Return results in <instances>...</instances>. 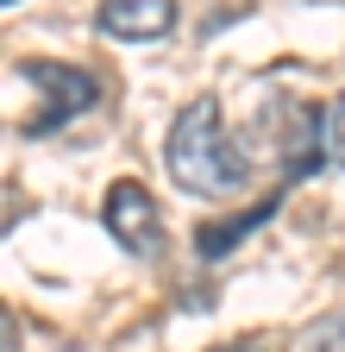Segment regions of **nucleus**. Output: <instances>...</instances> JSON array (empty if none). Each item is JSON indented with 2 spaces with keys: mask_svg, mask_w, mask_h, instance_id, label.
Segmentation results:
<instances>
[{
  "mask_svg": "<svg viewBox=\"0 0 345 352\" xmlns=\"http://www.w3.org/2000/svg\"><path fill=\"white\" fill-rule=\"evenodd\" d=\"M101 220H107V233L132 252V258H157V245H163V214H157V201H151L145 183H132V176L113 183Z\"/></svg>",
  "mask_w": 345,
  "mask_h": 352,
  "instance_id": "nucleus-3",
  "label": "nucleus"
},
{
  "mask_svg": "<svg viewBox=\"0 0 345 352\" xmlns=\"http://www.w3.org/2000/svg\"><path fill=\"white\" fill-rule=\"evenodd\" d=\"M95 25L107 38H126V44H145V38H163L176 25V0H101Z\"/></svg>",
  "mask_w": 345,
  "mask_h": 352,
  "instance_id": "nucleus-4",
  "label": "nucleus"
},
{
  "mask_svg": "<svg viewBox=\"0 0 345 352\" xmlns=\"http://www.w3.org/2000/svg\"><path fill=\"white\" fill-rule=\"evenodd\" d=\"M276 208H283V195L257 201V208H251V214H239V220H207V227L195 233V252H201V258H220V252H233V245H239L251 227H264V220H270Z\"/></svg>",
  "mask_w": 345,
  "mask_h": 352,
  "instance_id": "nucleus-5",
  "label": "nucleus"
},
{
  "mask_svg": "<svg viewBox=\"0 0 345 352\" xmlns=\"http://www.w3.org/2000/svg\"><path fill=\"white\" fill-rule=\"evenodd\" d=\"M220 352H257V340H239V346H220Z\"/></svg>",
  "mask_w": 345,
  "mask_h": 352,
  "instance_id": "nucleus-8",
  "label": "nucleus"
},
{
  "mask_svg": "<svg viewBox=\"0 0 345 352\" xmlns=\"http://www.w3.org/2000/svg\"><path fill=\"white\" fill-rule=\"evenodd\" d=\"M320 151H326V157L345 170V95H339V101L320 113Z\"/></svg>",
  "mask_w": 345,
  "mask_h": 352,
  "instance_id": "nucleus-6",
  "label": "nucleus"
},
{
  "mask_svg": "<svg viewBox=\"0 0 345 352\" xmlns=\"http://www.w3.org/2000/svg\"><path fill=\"white\" fill-rule=\"evenodd\" d=\"M301 352H345V315H326L308 340H301Z\"/></svg>",
  "mask_w": 345,
  "mask_h": 352,
  "instance_id": "nucleus-7",
  "label": "nucleus"
},
{
  "mask_svg": "<svg viewBox=\"0 0 345 352\" xmlns=\"http://www.w3.org/2000/svg\"><path fill=\"white\" fill-rule=\"evenodd\" d=\"M163 164L176 176V189L207 195V201H226V195H239L251 183V157L226 139L220 101H189L176 113V126H169V139H163Z\"/></svg>",
  "mask_w": 345,
  "mask_h": 352,
  "instance_id": "nucleus-1",
  "label": "nucleus"
},
{
  "mask_svg": "<svg viewBox=\"0 0 345 352\" xmlns=\"http://www.w3.org/2000/svg\"><path fill=\"white\" fill-rule=\"evenodd\" d=\"M19 76H25L32 88H45V113H38V120H25V139H45V132H57L63 120L88 113V107L101 101V82H95L88 69H75V63L25 57V63H19Z\"/></svg>",
  "mask_w": 345,
  "mask_h": 352,
  "instance_id": "nucleus-2",
  "label": "nucleus"
}]
</instances>
